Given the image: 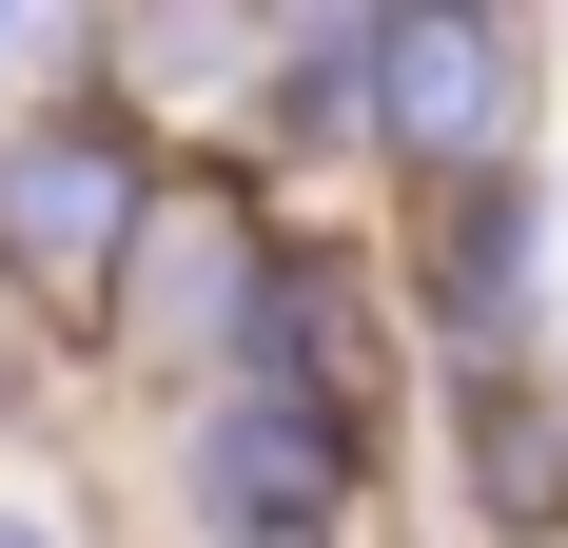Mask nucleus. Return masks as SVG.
<instances>
[{"label":"nucleus","instance_id":"1","mask_svg":"<svg viewBox=\"0 0 568 548\" xmlns=\"http://www.w3.org/2000/svg\"><path fill=\"white\" fill-rule=\"evenodd\" d=\"M40 79L59 99L0 118V333L59 353V373H99L118 353V274H138V235L176 196V118L118 99L79 59V20H40Z\"/></svg>","mask_w":568,"mask_h":548},{"label":"nucleus","instance_id":"2","mask_svg":"<svg viewBox=\"0 0 568 548\" xmlns=\"http://www.w3.org/2000/svg\"><path fill=\"white\" fill-rule=\"evenodd\" d=\"M196 548H353L393 490V412H294V392H196L158 450Z\"/></svg>","mask_w":568,"mask_h":548},{"label":"nucleus","instance_id":"3","mask_svg":"<svg viewBox=\"0 0 568 548\" xmlns=\"http://www.w3.org/2000/svg\"><path fill=\"white\" fill-rule=\"evenodd\" d=\"M549 158L470 176V196H412L393 235V353H432V392H490V373H549Z\"/></svg>","mask_w":568,"mask_h":548},{"label":"nucleus","instance_id":"4","mask_svg":"<svg viewBox=\"0 0 568 548\" xmlns=\"http://www.w3.org/2000/svg\"><path fill=\"white\" fill-rule=\"evenodd\" d=\"M549 138V20H490V0H373V158L412 196H470Z\"/></svg>","mask_w":568,"mask_h":548},{"label":"nucleus","instance_id":"5","mask_svg":"<svg viewBox=\"0 0 568 548\" xmlns=\"http://www.w3.org/2000/svg\"><path fill=\"white\" fill-rule=\"evenodd\" d=\"M393 255L334 216H275L255 274H235V333H216V392H294V412H393Z\"/></svg>","mask_w":568,"mask_h":548},{"label":"nucleus","instance_id":"6","mask_svg":"<svg viewBox=\"0 0 568 548\" xmlns=\"http://www.w3.org/2000/svg\"><path fill=\"white\" fill-rule=\"evenodd\" d=\"M196 158H235L255 196H294V216H314V176H353V158H373V0L275 20V40H255V79L216 99V138H196Z\"/></svg>","mask_w":568,"mask_h":548},{"label":"nucleus","instance_id":"7","mask_svg":"<svg viewBox=\"0 0 568 548\" xmlns=\"http://www.w3.org/2000/svg\"><path fill=\"white\" fill-rule=\"evenodd\" d=\"M432 432H452V509H470V548H568V373L432 392Z\"/></svg>","mask_w":568,"mask_h":548},{"label":"nucleus","instance_id":"8","mask_svg":"<svg viewBox=\"0 0 568 548\" xmlns=\"http://www.w3.org/2000/svg\"><path fill=\"white\" fill-rule=\"evenodd\" d=\"M0 548H79V509H59V490H0Z\"/></svg>","mask_w":568,"mask_h":548},{"label":"nucleus","instance_id":"9","mask_svg":"<svg viewBox=\"0 0 568 548\" xmlns=\"http://www.w3.org/2000/svg\"><path fill=\"white\" fill-rule=\"evenodd\" d=\"M20 59H40V20H20V0H0V79H20Z\"/></svg>","mask_w":568,"mask_h":548}]
</instances>
